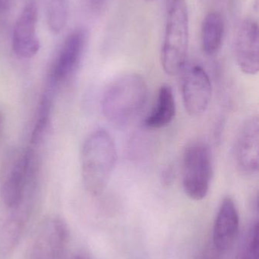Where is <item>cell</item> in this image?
<instances>
[{
	"instance_id": "1",
	"label": "cell",
	"mask_w": 259,
	"mask_h": 259,
	"mask_svg": "<svg viewBox=\"0 0 259 259\" xmlns=\"http://www.w3.org/2000/svg\"><path fill=\"white\" fill-rule=\"evenodd\" d=\"M117 161V146L107 131L98 129L87 137L81 152V170L88 193L98 196L105 190Z\"/></svg>"
},
{
	"instance_id": "2",
	"label": "cell",
	"mask_w": 259,
	"mask_h": 259,
	"mask_svg": "<svg viewBox=\"0 0 259 259\" xmlns=\"http://www.w3.org/2000/svg\"><path fill=\"white\" fill-rule=\"evenodd\" d=\"M149 88L139 74L120 76L109 85L101 100L103 116L111 124L124 126L132 121L147 103Z\"/></svg>"
},
{
	"instance_id": "3",
	"label": "cell",
	"mask_w": 259,
	"mask_h": 259,
	"mask_svg": "<svg viewBox=\"0 0 259 259\" xmlns=\"http://www.w3.org/2000/svg\"><path fill=\"white\" fill-rule=\"evenodd\" d=\"M190 21L185 0H167L165 33L161 47L163 69L170 76L182 72L187 65Z\"/></svg>"
},
{
	"instance_id": "4",
	"label": "cell",
	"mask_w": 259,
	"mask_h": 259,
	"mask_svg": "<svg viewBox=\"0 0 259 259\" xmlns=\"http://www.w3.org/2000/svg\"><path fill=\"white\" fill-rule=\"evenodd\" d=\"M36 152L33 148L8 152L1 166L2 196L9 208L22 206L26 191L36 173Z\"/></svg>"
},
{
	"instance_id": "5",
	"label": "cell",
	"mask_w": 259,
	"mask_h": 259,
	"mask_svg": "<svg viewBox=\"0 0 259 259\" xmlns=\"http://www.w3.org/2000/svg\"><path fill=\"white\" fill-rule=\"evenodd\" d=\"M213 177V158L209 145L195 140L186 146L182 155V183L186 194L193 200L205 199Z\"/></svg>"
},
{
	"instance_id": "6",
	"label": "cell",
	"mask_w": 259,
	"mask_h": 259,
	"mask_svg": "<svg viewBox=\"0 0 259 259\" xmlns=\"http://www.w3.org/2000/svg\"><path fill=\"white\" fill-rule=\"evenodd\" d=\"M88 42V33L85 29H76L64 41L49 74V82L52 90L65 83L79 69Z\"/></svg>"
},
{
	"instance_id": "7",
	"label": "cell",
	"mask_w": 259,
	"mask_h": 259,
	"mask_svg": "<svg viewBox=\"0 0 259 259\" xmlns=\"http://www.w3.org/2000/svg\"><path fill=\"white\" fill-rule=\"evenodd\" d=\"M182 73L181 91L186 111L191 116L202 115L208 109L212 97L209 75L200 65L185 68Z\"/></svg>"
},
{
	"instance_id": "8",
	"label": "cell",
	"mask_w": 259,
	"mask_h": 259,
	"mask_svg": "<svg viewBox=\"0 0 259 259\" xmlns=\"http://www.w3.org/2000/svg\"><path fill=\"white\" fill-rule=\"evenodd\" d=\"M68 242V229L60 218L46 220L38 231L29 259H62Z\"/></svg>"
},
{
	"instance_id": "9",
	"label": "cell",
	"mask_w": 259,
	"mask_h": 259,
	"mask_svg": "<svg viewBox=\"0 0 259 259\" xmlns=\"http://www.w3.org/2000/svg\"><path fill=\"white\" fill-rule=\"evenodd\" d=\"M38 9L33 2L27 3L14 26L12 50L21 59L34 57L41 48L36 33Z\"/></svg>"
},
{
	"instance_id": "10",
	"label": "cell",
	"mask_w": 259,
	"mask_h": 259,
	"mask_svg": "<svg viewBox=\"0 0 259 259\" xmlns=\"http://www.w3.org/2000/svg\"><path fill=\"white\" fill-rule=\"evenodd\" d=\"M235 57L244 74L255 75L258 72V25L254 20L246 19L240 24L236 36Z\"/></svg>"
},
{
	"instance_id": "11",
	"label": "cell",
	"mask_w": 259,
	"mask_h": 259,
	"mask_svg": "<svg viewBox=\"0 0 259 259\" xmlns=\"http://www.w3.org/2000/svg\"><path fill=\"white\" fill-rule=\"evenodd\" d=\"M234 155L237 167L245 175L258 173L259 165V121L252 117L243 124L237 141Z\"/></svg>"
},
{
	"instance_id": "12",
	"label": "cell",
	"mask_w": 259,
	"mask_h": 259,
	"mask_svg": "<svg viewBox=\"0 0 259 259\" xmlns=\"http://www.w3.org/2000/svg\"><path fill=\"white\" fill-rule=\"evenodd\" d=\"M240 228V215L234 199L225 198L216 216L213 231V243L218 252L231 249Z\"/></svg>"
},
{
	"instance_id": "13",
	"label": "cell",
	"mask_w": 259,
	"mask_h": 259,
	"mask_svg": "<svg viewBox=\"0 0 259 259\" xmlns=\"http://www.w3.org/2000/svg\"><path fill=\"white\" fill-rule=\"evenodd\" d=\"M176 106L171 87L162 85L158 91L155 106L144 121L149 130H159L171 124L176 116Z\"/></svg>"
},
{
	"instance_id": "14",
	"label": "cell",
	"mask_w": 259,
	"mask_h": 259,
	"mask_svg": "<svg viewBox=\"0 0 259 259\" xmlns=\"http://www.w3.org/2000/svg\"><path fill=\"white\" fill-rule=\"evenodd\" d=\"M225 32V21L220 13L210 12L205 16L201 27V44L205 54L213 56L220 50Z\"/></svg>"
},
{
	"instance_id": "15",
	"label": "cell",
	"mask_w": 259,
	"mask_h": 259,
	"mask_svg": "<svg viewBox=\"0 0 259 259\" xmlns=\"http://www.w3.org/2000/svg\"><path fill=\"white\" fill-rule=\"evenodd\" d=\"M53 102V91L50 90L44 93L40 102L38 118L30 136V147L33 149L41 146L48 134L51 123Z\"/></svg>"
},
{
	"instance_id": "16",
	"label": "cell",
	"mask_w": 259,
	"mask_h": 259,
	"mask_svg": "<svg viewBox=\"0 0 259 259\" xmlns=\"http://www.w3.org/2000/svg\"><path fill=\"white\" fill-rule=\"evenodd\" d=\"M68 0H47V19L49 28L54 33L63 30L68 19Z\"/></svg>"
},
{
	"instance_id": "17",
	"label": "cell",
	"mask_w": 259,
	"mask_h": 259,
	"mask_svg": "<svg viewBox=\"0 0 259 259\" xmlns=\"http://www.w3.org/2000/svg\"><path fill=\"white\" fill-rule=\"evenodd\" d=\"M258 222H255L245 237L237 259H258Z\"/></svg>"
},
{
	"instance_id": "18",
	"label": "cell",
	"mask_w": 259,
	"mask_h": 259,
	"mask_svg": "<svg viewBox=\"0 0 259 259\" xmlns=\"http://www.w3.org/2000/svg\"><path fill=\"white\" fill-rule=\"evenodd\" d=\"M108 0H89L91 8L97 12L103 10Z\"/></svg>"
},
{
	"instance_id": "19",
	"label": "cell",
	"mask_w": 259,
	"mask_h": 259,
	"mask_svg": "<svg viewBox=\"0 0 259 259\" xmlns=\"http://www.w3.org/2000/svg\"><path fill=\"white\" fill-rule=\"evenodd\" d=\"M11 0H0V14L4 13L10 6Z\"/></svg>"
},
{
	"instance_id": "20",
	"label": "cell",
	"mask_w": 259,
	"mask_h": 259,
	"mask_svg": "<svg viewBox=\"0 0 259 259\" xmlns=\"http://www.w3.org/2000/svg\"><path fill=\"white\" fill-rule=\"evenodd\" d=\"M3 117L2 114L0 113V133H1L2 129H3Z\"/></svg>"
},
{
	"instance_id": "21",
	"label": "cell",
	"mask_w": 259,
	"mask_h": 259,
	"mask_svg": "<svg viewBox=\"0 0 259 259\" xmlns=\"http://www.w3.org/2000/svg\"><path fill=\"white\" fill-rule=\"evenodd\" d=\"M72 259H86L85 258V257L82 256V255H76V256L74 257Z\"/></svg>"
},
{
	"instance_id": "22",
	"label": "cell",
	"mask_w": 259,
	"mask_h": 259,
	"mask_svg": "<svg viewBox=\"0 0 259 259\" xmlns=\"http://www.w3.org/2000/svg\"><path fill=\"white\" fill-rule=\"evenodd\" d=\"M145 1H147V2H155V1H157V0H145Z\"/></svg>"
},
{
	"instance_id": "23",
	"label": "cell",
	"mask_w": 259,
	"mask_h": 259,
	"mask_svg": "<svg viewBox=\"0 0 259 259\" xmlns=\"http://www.w3.org/2000/svg\"><path fill=\"white\" fill-rule=\"evenodd\" d=\"M205 259H212V258H205Z\"/></svg>"
}]
</instances>
